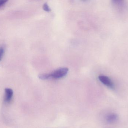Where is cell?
Segmentation results:
<instances>
[{"mask_svg":"<svg viewBox=\"0 0 128 128\" xmlns=\"http://www.w3.org/2000/svg\"><path fill=\"white\" fill-rule=\"evenodd\" d=\"M4 49L3 47H0V61L1 60L2 58V56L4 55Z\"/></svg>","mask_w":128,"mask_h":128,"instance_id":"52a82bcc","label":"cell"},{"mask_svg":"<svg viewBox=\"0 0 128 128\" xmlns=\"http://www.w3.org/2000/svg\"><path fill=\"white\" fill-rule=\"evenodd\" d=\"M4 101L6 102H9L12 99L13 94V91L11 89L6 88L4 89Z\"/></svg>","mask_w":128,"mask_h":128,"instance_id":"3957f363","label":"cell"},{"mask_svg":"<svg viewBox=\"0 0 128 128\" xmlns=\"http://www.w3.org/2000/svg\"><path fill=\"white\" fill-rule=\"evenodd\" d=\"M43 8L44 10L45 11H47V12H50V11H51V8L49 7L47 3H45V4H44Z\"/></svg>","mask_w":128,"mask_h":128,"instance_id":"8992f818","label":"cell"},{"mask_svg":"<svg viewBox=\"0 0 128 128\" xmlns=\"http://www.w3.org/2000/svg\"><path fill=\"white\" fill-rule=\"evenodd\" d=\"M118 116L115 113H111L108 114L106 116V119L108 123H113L117 121Z\"/></svg>","mask_w":128,"mask_h":128,"instance_id":"277c9868","label":"cell"},{"mask_svg":"<svg viewBox=\"0 0 128 128\" xmlns=\"http://www.w3.org/2000/svg\"><path fill=\"white\" fill-rule=\"evenodd\" d=\"M7 1H6V0H0V7L4 5Z\"/></svg>","mask_w":128,"mask_h":128,"instance_id":"ba28073f","label":"cell"},{"mask_svg":"<svg viewBox=\"0 0 128 128\" xmlns=\"http://www.w3.org/2000/svg\"><path fill=\"white\" fill-rule=\"evenodd\" d=\"M98 79L104 85H106L110 88H114V85L112 80L106 76L101 75L98 76Z\"/></svg>","mask_w":128,"mask_h":128,"instance_id":"7a4b0ae2","label":"cell"},{"mask_svg":"<svg viewBox=\"0 0 128 128\" xmlns=\"http://www.w3.org/2000/svg\"><path fill=\"white\" fill-rule=\"evenodd\" d=\"M38 77L40 79L42 80H46L50 79L49 74H40L39 75Z\"/></svg>","mask_w":128,"mask_h":128,"instance_id":"5b68a950","label":"cell"},{"mask_svg":"<svg viewBox=\"0 0 128 128\" xmlns=\"http://www.w3.org/2000/svg\"><path fill=\"white\" fill-rule=\"evenodd\" d=\"M68 71L67 68H62L55 71L51 74H49L50 78L57 79L62 78L65 76Z\"/></svg>","mask_w":128,"mask_h":128,"instance_id":"6da1fadb","label":"cell"}]
</instances>
